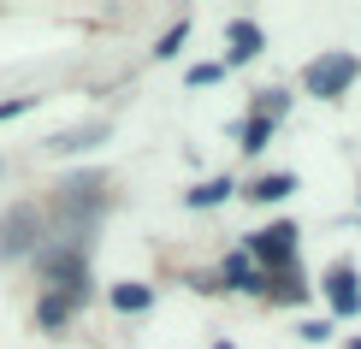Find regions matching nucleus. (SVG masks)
<instances>
[{"label": "nucleus", "mask_w": 361, "mask_h": 349, "mask_svg": "<svg viewBox=\"0 0 361 349\" xmlns=\"http://www.w3.org/2000/svg\"><path fill=\"white\" fill-rule=\"evenodd\" d=\"M42 237H48V225H42V207H36V202L6 207V219H0V255H6V261L42 255Z\"/></svg>", "instance_id": "f257e3e1"}, {"label": "nucleus", "mask_w": 361, "mask_h": 349, "mask_svg": "<svg viewBox=\"0 0 361 349\" xmlns=\"http://www.w3.org/2000/svg\"><path fill=\"white\" fill-rule=\"evenodd\" d=\"M355 71H361L355 54H320L302 71V89H308V95H320V101H332V95H343V89L355 83Z\"/></svg>", "instance_id": "f03ea898"}, {"label": "nucleus", "mask_w": 361, "mask_h": 349, "mask_svg": "<svg viewBox=\"0 0 361 349\" xmlns=\"http://www.w3.org/2000/svg\"><path fill=\"white\" fill-rule=\"evenodd\" d=\"M243 255H249L261 272H267V267H290V261H296V225L279 219V225H267V231H255Z\"/></svg>", "instance_id": "7ed1b4c3"}, {"label": "nucleus", "mask_w": 361, "mask_h": 349, "mask_svg": "<svg viewBox=\"0 0 361 349\" xmlns=\"http://www.w3.org/2000/svg\"><path fill=\"white\" fill-rule=\"evenodd\" d=\"M326 302H332L338 314H361V284H355V267H332L326 272Z\"/></svg>", "instance_id": "20e7f679"}, {"label": "nucleus", "mask_w": 361, "mask_h": 349, "mask_svg": "<svg viewBox=\"0 0 361 349\" xmlns=\"http://www.w3.org/2000/svg\"><path fill=\"white\" fill-rule=\"evenodd\" d=\"M95 142H107V125H101V118H89V125H78V130L48 136V154H83V148H95Z\"/></svg>", "instance_id": "39448f33"}, {"label": "nucleus", "mask_w": 361, "mask_h": 349, "mask_svg": "<svg viewBox=\"0 0 361 349\" xmlns=\"http://www.w3.org/2000/svg\"><path fill=\"white\" fill-rule=\"evenodd\" d=\"M225 284H231V290H261L267 284V272L249 261V255H231V261H225Z\"/></svg>", "instance_id": "423d86ee"}, {"label": "nucleus", "mask_w": 361, "mask_h": 349, "mask_svg": "<svg viewBox=\"0 0 361 349\" xmlns=\"http://www.w3.org/2000/svg\"><path fill=\"white\" fill-rule=\"evenodd\" d=\"M290 190H296L290 172H267V178H255V184H249V202H284Z\"/></svg>", "instance_id": "0eeeda50"}, {"label": "nucleus", "mask_w": 361, "mask_h": 349, "mask_svg": "<svg viewBox=\"0 0 361 349\" xmlns=\"http://www.w3.org/2000/svg\"><path fill=\"white\" fill-rule=\"evenodd\" d=\"M113 308L118 314H142V308H154V290H148V284H113Z\"/></svg>", "instance_id": "6e6552de"}, {"label": "nucleus", "mask_w": 361, "mask_h": 349, "mask_svg": "<svg viewBox=\"0 0 361 349\" xmlns=\"http://www.w3.org/2000/svg\"><path fill=\"white\" fill-rule=\"evenodd\" d=\"M255 54H261V24H243V18H237V24H231V66H237V59H255Z\"/></svg>", "instance_id": "1a4fd4ad"}, {"label": "nucleus", "mask_w": 361, "mask_h": 349, "mask_svg": "<svg viewBox=\"0 0 361 349\" xmlns=\"http://www.w3.org/2000/svg\"><path fill=\"white\" fill-rule=\"evenodd\" d=\"M231 190H237L231 178H207L202 190H190V207H219V202H225V195H231Z\"/></svg>", "instance_id": "9d476101"}, {"label": "nucleus", "mask_w": 361, "mask_h": 349, "mask_svg": "<svg viewBox=\"0 0 361 349\" xmlns=\"http://www.w3.org/2000/svg\"><path fill=\"white\" fill-rule=\"evenodd\" d=\"M36 314H42V326H66V320H71V302L48 290V296H42V308H36Z\"/></svg>", "instance_id": "9b49d317"}, {"label": "nucleus", "mask_w": 361, "mask_h": 349, "mask_svg": "<svg viewBox=\"0 0 361 349\" xmlns=\"http://www.w3.org/2000/svg\"><path fill=\"white\" fill-rule=\"evenodd\" d=\"M237 136H243V148L255 154V148H267V136H273V125H267V118H249V125L237 130Z\"/></svg>", "instance_id": "f8f14e48"}, {"label": "nucleus", "mask_w": 361, "mask_h": 349, "mask_svg": "<svg viewBox=\"0 0 361 349\" xmlns=\"http://www.w3.org/2000/svg\"><path fill=\"white\" fill-rule=\"evenodd\" d=\"M184 36H190V30H184V24H172L166 36H160V48H154V59H172L178 48H184Z\"/></svg>", "instance_id": "ddd939ff"}, {"label": "nucleus", "mask_w": 361, "mask_h": 349, "mask_svg": "<svg viewBox=\"0 0 361 349\" xmlns=\"http://www.w3.org/2000/svg\"><path fill=\"white\" fill-rule=\"evenodd\" d=\"M219 78H225V66H195V71H190L195 89H202V83H219Z\"/></svg>", "instance_id": "4468645a"}, {"label": "nucleus", "mask_w": 361, "mask_h": 349, "mask_svg": "<svg viewBox=\"0 0 361 349\" xmlns=\"http://www.w3.org/2000/svg\"><path fill=\"white\" fill-rule=\"evenodd\" d=\"M24 107H30V95H12V101H0V118H18Z\"/></svg>", "instance_id": "2eb2a0df"}]
</instances>
